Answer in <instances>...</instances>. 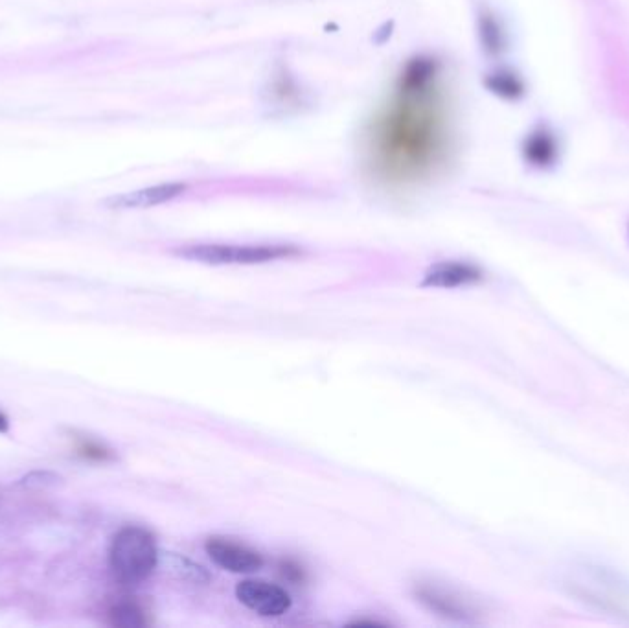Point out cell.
Listing matches in <instances>:
<instances>
[{
	"instance_id": "cell-10",
	"label": "cell",
	"mask_w": 629,
	"mask_h": 628,
	"mask_svg": "<svg viewBox=\"0 0 629 628\" xmlns=\"http://www.w3.org/2000/svg\"><path fill=\"white\" fill-rule=\"evenodd\" d=\"M523 155L532 166L549 168L558 159V144L554 135L545 128L532 131L523 144Z\"/></svg>"
},
{
	"instance_id": "cell-5",
	"label": "cell",
	"mask_w": 629,
	"mask_h": 628,
	"mask_svg": "<svg viewBox=\"0 0 629 628\" xmlns=\"http://www.w3.org/2000/svg\"><path fill=\"white\" fill-rule=\"evenodd\" d=\"M236 597L258 616L280 617L289 612L291 597L284 588L265 581H243L236 588Z\"/></svg>"
},
{
	"instance_id": "cell-2",
	"label": "cell",
	"mask_w": 629,
	"mask_h": 628,
	"mask_svg": "<svg viewBox=\"0 0 629 628\" xmlns=\"http://www.w3.org/2000/svg\"><path fill=\"white\" fill-rule=\"evenodd\" d=\"M159 562V549L153 535L144 527L127 525L116 533L109 547V566L115 579L127 586L151 577Z\"/></svg>"
},
{
	"instance_id": "cell-13",
	"label": "cell",
	"mask_w": 629,
	"mask_h": 628,
	"mask_svg": "<svg viewBox=\"0 0 629 628\" xmlns=\"http://www.w3.org/2000/svg\"><path fill=\"white\" fill-rule=\"evenodd\" d=\"M109 621L111 625L122 628L144 627L148 623L146 612L137 603H131V601H124L113 606L109 610Z\"/></svg>"
},
{
	"instance_id": "cell-12",
	"label": "cell",
	"mask_w": 629,
	"mask_h": 628,
	"mask_svg": "<svg viewBox=\"0 0 629 628\" xmlns=\"http://www.w3.org/2000/svg\"><path fill=\"white\" fill-rule=\"evenodd\" d=\"M479 37H481L482 48L490 54L497 56L504 50V34L501 24L492 13L484 12L479 17Z\"/></svg>"
},
{
	"instance_id": "cell-14",
	"label": "cell",
	"mask_w": 629,
	"mask_h": 628,
	"mask_svg": "<svg viewBox=\"0 0 629 628\" xmlns=\"http://www.w3.org/2000/svg\"><path fill=\"white\" fill-rule=\"evenodd\" d=\"M74 442H76V454L87 461H92V463L115 461V452L107 448L103 442L94 441L85 435H74Z\"/></svg>"
},
{
	"instance_id": "cell-15",
	"label": "cell",
	"mask_w": 629,
	"mask_h": 628,
	"mask_svg": "<svg viewBox=\"0 0 629 628\" xmlns=\"http://www.w3.org/2000/svg\"><path fill=\"white\" fill-rule=\"evenodd\" d=\"M63 483V477L56 474V472H48V470H37V472H30L28 476H24L17 485L24 487V489H52V487H58Z\"/></svg>"
},
{
	"instance_id": "cell-16",
	"label": "cell",
	"mask_w": 629,
	"mask_h": 628,
	"mask_svg": "<svg viewBox=\"0 0 629 628\" xmlns=\"http://www.w3.org/2000/svg\"><path fill=\"white\" fill-rule=\"evenodd\" d=\"M282 571H284V575H286L287 579H291V581H302V568H298L297 564L284 562V564H282Z\"/></svg>"
},
{
	"instance_id": "cell-1",
	"label": "cell",
	"mask_w": 629,
	"mask_h": 628,
	"mask_svg": "<svg viewBox=\"0 0 629 628\" xmlns=\"http://www.w3.org/2000/svg\"><path fill=\"white\" fill-rule=\"evenodd\" d=\"M366 166L379 183L409 187L447 163L451 129L435 59H411L396 93L366 131Z\"/></svg>"
},
{
	"instance_id": "cell-7",
	"label": "cell",
	"mask_w": 629,
	"mask_h": 628,
	"mask_svg": "<svg viewBox=\"0 0 629 628\" xmlns=\"http://www.w3.org/2000/svg\"><path fill=\"white\" fill-rule=\"evenodd\" d=\"M416 597L420 603H424L429 610H433L438 616L447 617L453 621H473L477 616L473 606L468 605L462 597L451 594L444 588L420 586V588H416Z\"/></svg>"
},
{
	"instance_id": "cell-3",
	"label": "cell",
	"mask_w": 629,
	"mask_h": 628,
	"mask_svg": "<svg viewBox=\"0 0 629 628\" xmlns=\"http://www.w3.org/2000/svg\"><path fill=\"white\" fill-rule=\"evenodd\" d=\"M565 592L600 612L629 614V588L613 571L600 566H578L563 581Z\"/></svg>"
},
{
	"instance_id": "cell-4",
	"label": "cell",
	"mask_w": 629,
	"mask_h": 628,
	"mask_svg": "<svg viewBox=\"0 0 629 628\" xmlns=\"http://www.w3.org/2000/svg\"><path fill=\"white\" fill-rule=\"evenodd\" d=\"M177 255L208 266H251L297 256L298 249L293 245L201 244L179 249Z\"/></svg>"
},
{
	"instance_id": "cell-6",
	"label": "cell",
	"mask_w": 629,
	"mask_h": 628,
	"mask_svg": "<svg viewBox=\"0 0 629 628\" xmlns=\"http://www.w3.org/2000/svg\"><path fill=\"white\" fill-rule=\"evenodd\" d=\"M205 549L216 566L230 573H254L264 566V559L258 551L230 538L212 536L206 540Z\"/></svg>"
},
{
	"instance_id": "cell-9",
	"label": "cell",
	"mask_w": 629,
	"mask_h": 628,
	"mask_svg": "<svg viewBox=\"0 0 629 628\" xmlns=\"http://www.w3.org/2000/svg\"><path fill=\"white\" fill-rule=\"evenodd\" d=\"M484 279V273L477 266L466 262H440L425 273L422 286L425 288H460L477 284Z\"/></svg>"
},
{
	"instance_id": "cell-8",
	"label": "cell",
	"mask_w": 629,
	"mask_h": 628,
	"mask_svg": "<svg viewBox=\"0 0 629 628\" xmlns=\"http://www.w3.org/2000/svg\"><path fill=\"white\" fill-rule=\"evenodd\" d=\"M184 190L186 187L183 183H164V185H157V187L142 188V190H135V192L113 196V198L105 201V205L109 209L118 210L149 209V207H157V205L179 198Z\"/></svg>"
},
{
	"instance_id": "cell-11",
	"label": "cell",
	"mask_w": 629,
	"mask_h": 628,
	"mask_svg": "<svg viewBox=\"0 0 629 628\" xmlns=\"http://www.w3.org/2000/svg\"><path fill=\"white\" fill-rule=\"evenodd\" d=\"M484 85L492 91L493 94L506 98V100H517L525 94V83L519 80V76L510 72V70H499L493 72L486 80Z\"/></svg>"
},
{
	"instance_id": "cell-17",
	"label": "cell",
	"mask_w": 629,
	"mask_h": 628,
	"mask_svg": "<svg viewBox=\"0 0 629 628\" xmlns=\"http://www.w3.org/2000/svg\"><path fill=\"white\" fill-rule=\"evenodd\" d=\"M10 430V422H8V417L4 415V413H0V433H6V431Z\"/></svg>"
}]
</instances>
